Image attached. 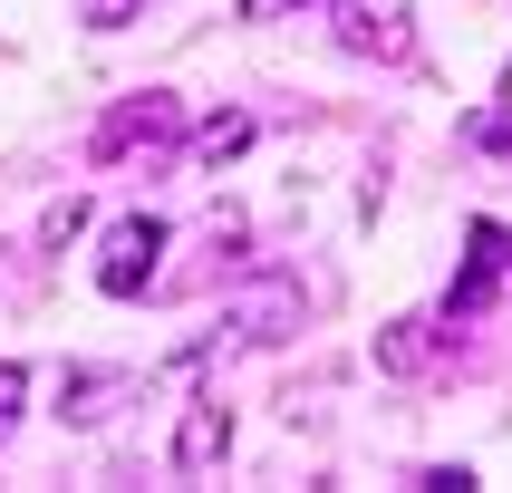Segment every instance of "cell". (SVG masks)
Masks as SVG:
<instances>
[{
    "instance_id": "6da1fadb",
    "label": "cell",
    "mask_w": 512,
    "mask_h": 493,
    "mask_svg": "<svg viewBox=\"0 0 512 493\" xmlns=\"http://www.w3.org/2000/svg\"><path fill=\"white\" fill-rule=\"evenodd\" d=\"M155 261H165V223H155V213H126V223L107 232V252H97V290H107V300H136V290L155 281Z\"/></svg>"
},
{
    "instance_id": "7a4b0ae2",
    "label": "cell",
    "mask_w": 512,
    "mask_h": 493,
    "mask_svg": "<svg viewBox=\"0 0 512 493\" xmlns=\"http://www.w3.org/2000/svg\"><path fill=\"white\" fill-rule=\"evenodd\" d=\"M184 136V107H174L165 87H145V97H126V107L107 116V126H97V165H116V155H155V145H174Z\"/></svg>"
},
{
    "instance_id": "3957f363",
    "label": "cell",
    "mask_w": 512,
    "mask_h": 493,
    "mask_svg": "<svg viewBox=\"0 0 512 493\" xmlns=\"http://www.w3.org/2000/svg\"><path fill=\"white\" fill-rule=\"evenodd\" d=\"M503 281H512V232L503 223H474V232H464V271H455V290H445V319H474Z\"/></svg>"
},
{
    "instance_id": "277c9868",
    "label": "cell",
    "mask_w": 512,
    "mask_h": 493,
    "mask_svg": "<svg viewBox=\"0 0 512 493\" xmlns=\"http://www.w3.org/2000/svg\"><path fill=\"white\" fill-rule=\"evenodd\" d=\"M339 49L387 58V68H397V58L416 49V29H406V0H348V10H339Z\"/></svg>"
},
{
    "instance_id": "5b68a950",
    "label": "cell",
    "mask_w": 512,
    "mask_h": 493,
    "mask_svg": "<svg viewBox=\"0 0 512 493\" xmlns=\"http://www.w3.org/2000/svg\"><path fill=\"white\" fill-rule=\"evenodd\" d=\"M223 455H232V416H223V397H194V406H184V426H174V474H213Z\"/></svg>"
},
{
    "instance_id": "8992f818",
    "label": "cell",
    "mask_w": 512,
    "mask_h": 493,
    "mask_svg": "<svg viewBox=\"0 0 512 493\" xmlns=\"http://www.w3.org/2000/svg\"><path fill=\"white\" fill-rule=\"evenodd\" d=\"M435 348H445L435 319H387V329H377V368H387V377H426Z\"/></svg>"
},
{
    "instance_id": "52a82bcc",
    "label": "cell",
    "mask_w": 512,
    "mask_h": 493,
    "mask_svg": "<svg viewBox=\"0 0 512 493\" xmlns=\"http://www.w3.org/2000/svg\"><path fill=\"white\" fill-rule=\"evenodd\" d=\"M116 387H126L116 368H68V377H58V416H78V426H87V416H107Z\"/></svg>"
},
{
    "instance_id": "ba28073f",
    "label": "cell",
    "mask_w": 512,
    "mask_h": 493,
    "mask_svg": "<svg viewBox=\"0 0 512 493\" xmlns=\"http://www.w3.org/2000/svg\"><path fill=\"white\" fill-rule=\"evenodd\" d=\"M242 145H252V116L223 107V116H203V126H194V165H232Z\"/></svg>"
},
{
    "instance_id": "9c48e42d",
    "label": "cell",
    "mask_w": 512,
    "mask_h": 493,
    "mask_svg": "<svg viewBox=\"0 0 512 493\" xmlns=\"http://www.w3.org/2000/svg\"><path fill=\"white\" fill-rule=\"evenodd\" d=\"M20 397H29V368L0 358V445H10V426H20Z\"/></svg>"
},
{
    "instance_id": "30bf717a",
    "label": "cell",
    "mask_w": 512,
    "mask_h": 493,
    "mask_svg": "<svg viewBox=\"0 0 512 493\" xmlns=\"http://www.w3.org/2000/svg\"><path fill=\"white\" fill-rule=\"evenodd\" d=\"M78 232H87V203H78V194H58V203H49V223H39V242H78Z\"/></svg>"
},
{
    "instance_id": "8fae6325",
    "label": "cell",
    "mask_w": 512,
    "mask_h": 493,
    "mask_svg": "<svg viewBox=\"0 0 512 493\" xmlns=\"http://www.w3.org/2000/svg\"><path fill=\"white\" fill-rule=\"evenodd\" d=\"M126 10H136V0H78V20H87V29H126Z\"/></svg>"
},
{
    "instance_id": "7c38bea8",
    "label": "cell",
    "mask_w": 512,
    "mask_h": 493,
    "mask_svg": "<svg viewBox=\"0 0 512 493\" xmlns=\"http://www.w3.org/2000/svg\"><path fill=\"white\" fill-rule=\"evenodd\" d=\"M290 10H319V0H242V20H290Z\"/></svg>"
}]
</instances>
